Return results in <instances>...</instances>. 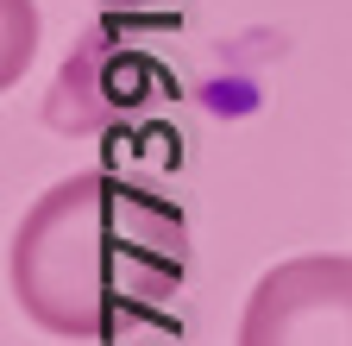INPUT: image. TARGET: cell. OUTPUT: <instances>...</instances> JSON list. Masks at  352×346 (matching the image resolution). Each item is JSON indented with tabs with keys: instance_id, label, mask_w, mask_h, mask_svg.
<instances>
[{
	"instance_id": "obj_1",
	"label": "cell",
	"mask_w": 352,
	"mask_h": 346,
	"mask_svg": "<svg viewBox=\"0 0 352 346\" xmlns=\"http://www.w3.org/2000/svg\"><path fill=\"white\" fill-rule=\"evenodd\" d=\"M189 221L157 189L82 170L44 189L13 227L7 283L32 327L57 340H101L183 290Z\"/></svg>"
},
{
	"instance_id": "obj_2",
	"label": "cell",
	"mask_w": 352,
	"mask_h": 346,
	"mask_svg": "<svg viewBox=\"0 0 352 346\" xmlns=\"http://www.w3.org/2000/svg\"><path fill=\"white\" fill-rule=\"evenodd\" d=\"M239 346H352V252H302L258 277Z\"/></svg>"
}]
</instances>
